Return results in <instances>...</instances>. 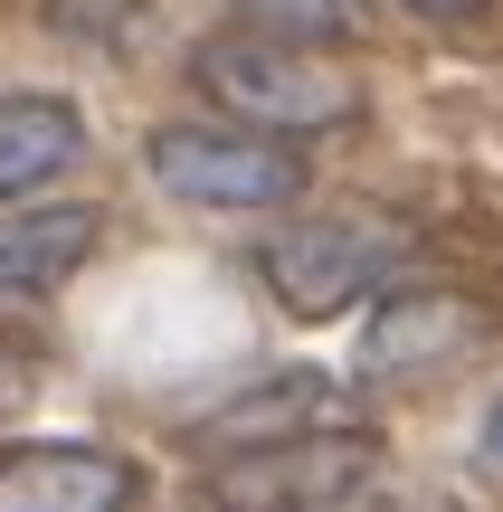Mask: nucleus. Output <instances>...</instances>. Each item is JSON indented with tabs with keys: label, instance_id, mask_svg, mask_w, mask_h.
Returning <instances> with one entry per match:
<instances>
[{
	"label": "nucleus",
	"instance_id": "obj_11",
	"mask_svg": "<svg viewBox=\"0 0 503 512\" xmlns=\"http://www.w3.org/2000/svg\"><path fill=\"white\" fill-rule=\"evenodd\" d=\"M409 10H428V19H466V10H485V0H409Z\"/></svg>",
	"mask_w": 503,
	"mask_h": 512
},
{
	"label": "nucleus",
	"instance_id": "obj_1",
	"mask_svg": "<svg viewBox=\"0 0 503 512\" xmlns=\"http://www.w3.org/2000/svg\"><path fill=\"white\" fill-rule=\"evenodd\" d=\"M200 95L238 114V133H323L361 114V76L333 67L323 48H295V38H209L200 48Z\"/></svg>",
	"mask_w": 503,
	"mask_h": 512
},
{
	"label": "nucleus",
	"instance_id": "obj_10",
	"mask_svg": "<svg viewBox=\"0 0 503 512\" xmlns=\"http://www.w3.org/2000/svg\"><path fill=\"white\" fill-rule=\"evenodd\" d=\"M38 19L57 38H76V48H124L143 29V0H38Z\"/></svg>",
	"mask_w": 503,
	"mask_h": 512
},
{
	"label": "nucleus",
	"instance_id": "obj_2",
	"mask_svg": "<svg viewBox=\"0 0 503 512\" xmlns=\"http://www.w3.org/2000/svg\"><path fill=\"white\" fill-rule=\"evenodd\" d=\"M399 256H409V228H399V219H380V209H323V219L266 238L257 266H266V285H276L285 313L323 323V313L361 304V294H371Z\"/></svg>",
	"mask_w": 503,
	"mask_h": 512
},
{
	"label": "nucleus",
	"instance_id": "obj_6",
	"mask_svg": "<svg viewBox=\"0 0 503 512\" xmlns=\"http://www.w3.org/2000/svg\"><path fill=\"white\" fill-rule=\"evenodd\" d=\"M0 512H133V465L105 446H19L0 456Z\"/></svg>",
	"mask_w": 503,
	"mask_h": 512
},
{
	"label": "nucleus",
	"instance_id": "obj_4",
	"mask_svg": "<svg viewBox=\"0 0 503 512\" xmlns=\"http://www.w3.org/2000/svg\"><path fill=\"white\" fill-rule=\"evenodd\" d=\"M152 181L190 209H285L304 190V162L266 133H238V124H162L152 133Z\"/></svg>",
	"mask_w": 503,
	"mask_h": 512
},
{
	"label": "nucleus",
	"instance_id": "obj_12",
	"mask_svg": "<svg viewBox=\"0 0 503 512\" xmlns=\"http://www.w3.org/2000/svg\"><path fill=\"white\" fill-rule=\"evenodd\" d=\"M485 465H503V408L485 418Z\"/></svg>",
	"mask_w": 503,
	"mask_h": 512
},
{
	"label": "nucleus",
	"instance_id": "obj_7",
	"mask_svg": "<svg viewBox=\"0 0 503 512\" xmlns=\"http://www.w3.org/2000/svg\"><path fill=\"white\" fill-rule=\"evenodd\" d=\"M76 152H86V124H76L67 95H10L0 105V200H29Z\"/></svg>",
	"mask_w": 503,
	"mask_h": 512
},
{
	"label": "nucleus",
	"instance_id": "obj_8",
	"mask_svg": "<svg viewBox=\"0 0 503 512\" xmlns=\"http://www.w3.org/2000/svg\"><path fill=\"white\" fill-rule=\"evenodd\" d=\"M95 209H29L19 228H0V304H29V294L67 285L95 247Z\"/></svg>",
	"mask_w": 503,
	"mask_h": 512
},
{
	"label": "nucleus",
	"instance_id": "obj_9",
	"mask_svg": "<svg viewBox=\"0 0 503 512\" xmlns=\"http://www.w3.org/2000/svg\"><path fill=\"white\" fill-rule=\"evenodd\" d=\"M228 10L247 19V38H295V48H323V38L361 29L352 0H228Z\"/></svg>",
	"mask_w": 503,
	"mask_h": 512
},
{
	"label": "nucleus",
	"instance_id": "obj_3",
	"mask_svg": "<svg viewBox=\"0 0 503 512\" xmlns=\"http://www.w3.org/2000/svg\"><path fill=\"white\" fill-rule=\"evenodd\" d=\"M371 465H380V446L361 427H304V437L219 456L209 503L219 512H333V503H352L371 484Z\"/></svg>",
	"mask_w": 503,
	"mask_h": 512
},
{
	"label": "nucleus",
	"instance_id": "obj_5",
	"mask_svg": "<svg viewBox=\"0 0 503 512\" xmlns=\"http://www.w3.org/2000/svg\"><path fill=\"white\" fill-rule=\"evenodd\" d=\"M485 332V313L466 304V294H447V285H409V294H390V304L371 313V332H361V370L371 380H399V370H447L456 351Z\"/></svg>",
	"mask_w": 503,
	"mask_h": 512
}]
</instances>
